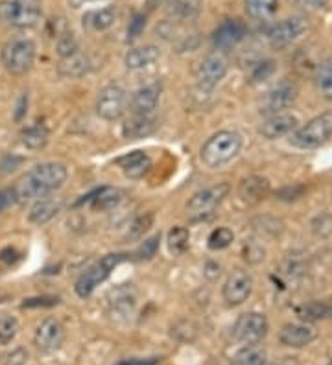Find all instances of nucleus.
I'll return each instance as SVG.
<instances>
[{
  "label": "nucleus",
  "instance_id": "09e8293b",
  "mask_svg": "<svg viewBox=\"0 0 332 365\" xmlns=\"http://www.w3.org/2000/svg\"><path fill=\"white\" fill-rule=\"evenodd\" d=\"M28 111V94H21V98L17 102V109H15V120L21 122Z\"/></svg>",
  "mask_w": 332,
  "mask_h": 365
},
{
  "label": "nucleus",
  "instance_id": "bb28decb",
  "mask_svg": "<svg viewBox=\"0 0 332 365\" xmlns=\"http://www.w3.org/2000/svg\"><path fill=\"white\" fill-rule=\"evenodd\" d=\"M297 316L305 323H318V321L331 319L332 317V299L325 301H312L297 308Z\"/></svg>",
  "mask_w": 332,
  "mask_h": 365
},
{
  "label": "nucleus",
  "instance_id": "4468645a",
  "mask_svg": "<svg viewBox=\"0 0 332 365\" xmlns=\"http://www.w3.org/2000/svg\"><path fill=\"white\" fill-rule=\"evenodd\" d=\"M246 34H248V28H246V24H243L240 19H226V21L214 30L213 43L214 46L220 50L235 48L238 43H242Z\"/></svg>",
  "mask_w": 332,
  "mask_h": 365
},
{
  "label": "nucleus",
  "instance_id": "7ed1b4c3",
  "mask_svg": "<svg viewBox=\"0 0 332 365\" xmlns=\"http://www.w3.org/2000/svg\"><path fill=\"white\" fill-rule=\"evenodd\" d=\"M36 43L28 37H14L0 50V63L11 76H22L34 65Z\"/></svg>",
  "mask_w": 332,
  "mask_h": 365
},
{
  "label": "nucleus",
  "instance_id": "9b49d317",
  "mask_svg": "<svg viewBox=\"0 0 332 365\" xmlns=\"http://www.w3.org/2000/svg\"><path fill=\"white\" fill-rule=\"evenodd\" d=\"M227 74V61L220 53H208L198 65L196 80L201 89H214Z\"/></svg>",
  "mask_w": 332,
  "mask_h": 365
},
{
  "label": "nucleus",
  "instance_id": "412c9836",
  "mask_svg": "<svg viewBox=\"0 0 332 365\" xmlns=\"http://www.w3.org/2000/svg\"><path fill=\"white\" fill-rule=\"evenodd\" d=\"M157 120L151 115H133L131 118L122 125V135L128 140H139V138L150 137L157 130Z\"/></svg>",
  "mask_w": 332,
  "mask_h": 365
},
{
  "label": "nucleus",
  "instance_id": "e433bc0d",
  "mask_svg": "<svg viewBox=\"0 0 332 365\" xmlns=\"http://www.w3.org/2000/svg\"><path fill=\"white\" fill-rule=\"evenodd\" d=\"M159 244H161V235L150 236L148 240H144L137 247V251H135V259H137V260L154 259L155 253L159 251Z\"/></svg>",
  "mask_w": 332,
  "mask_h": 365
},
{
  "label": "nucleus",
  "instance_id": "39448f33",
  "mask_svg": "<svg viewBox=\"0 0 332 365\" xmlns=\"http://www.w3.org/2000/svg\"><path fill=\"white\" fill-rule=\"evenodd\" d=\"M39 0H2L0 2V21L14 28H31L39 23Z\"/></svg>",
  "mask_w": 332,
  "mask_h": 365
},
{
  "label": "nucleus",
  "instance_id": "20e7f679",
  "mask_svg": "<svg viewBox=\"0 0 332 365\" xmlns=\"http://www.w3.org/2000/svg\"><path fill=\"white\" fill-rule=\"evenodd\" d=\"M332 137V113H321L301 125L290 137V143L301 150H312L325 144Z\"/></svg>",
  "mask_w": 332,
  "mask_h": 365
},
{
  "label": "nucleus",
  "instance_id": "aec40b11",
  "mask_svg": "<svg viewBox=\"0 0 332 365\" xmlns=\"http://www.w3.org/2000/svg\"><path fill=\"white\" fill-rule=\"evenodd\" d=\"M116 165L122 168L126 178L142 179L151 170V159L144 152H131L116 159Z\"/></svg>",
  "mask_w": 332,
  "mask_h": 365
},
{
  "label": "nucleus",
  "instance_id": "79ce46f5",
  "mask_svg": "<svg viewBox=\"0 0 332 365\" xmlns=\"http://www.w3.org/2000/svg\"><path fill=\"white\" fill-rule=\"evenodd\" d=\"M146 28V15L144 14H135L129 21L128 26V39H137L142 31Z\"/></svg>",
  "mask_w": 332,
  "mask_h": 365
},
{
  "label": "nucleus",
  "instance_id": "a878e982",
  "mask_svg": "<svg viewBox=\"0 0 332 365\" xmlns=\"http://www.w3.org/2000/svg\"><path fill=\"white\" fill-rule=\"evenodd\" d=\"M109 307L113 314L128 316L135 308V292L129 284H122L109 292Z\"/></svg>",
  "mask_w": 332,
  "mask_h": 365
},
{
  "label": "nucleus",
  "instance_id": "3c124183",
  "mask_svg": "<svg viewBox=\"0 0 332 365\" xmlns=\"http://www.w3.org/2000/svg\"><path fill=\"white\" fill-rule=\"evenodd\" d=\"M157 358H148V360H124L116 365H157Z\"/></svg>",
  "mask_w": 332,
  "mask_h": 365
},
{
  "label": "nucleus",
  "instance_id": "ea45409f",
  "mask_svg": "<svg viewBox=\"0 0 332 365\" xmlns=\"http://www.w3.org/2000/svg\"><path fill=\"white\" fill-rule=\"evenodd\" d=\"M275 72V63L271 59H264V61L257 63L251 71V81L253 83H261L266 81Z\"/></svg>",
  "mask_w": 332,
  "mask_h": 365
},
{
  "label": "nucleus",
  "instance_id": "423d86ee",
  "mask_svg": "<svg viewBox=\"0 0 332 365\" xmlns=\"http://www.w3.org/2000/svg\"><path fill=\"white\" fill-rule=\"evenodd\" d=\"M126 259H128V255L124 253H111V255H106V257H102L96 264H93V266L89 267L87 272L81 273L80 279L76 281V286H74L76 294L84 299L89 297V295L93 294L94 289H96V286L102 284L107 277L111 275V272H113L119 264L124 262Z\"/></svg>",
  "mask_w": 332,
  "mask_h": 365
},
{
  "label": "nucleus",
  "instance_id": "7c9ffc66",
  "mask_svg": "<svg viewBox=\"0 0 332 365\" xmlns=\"http://www.w3.org/2000/svg\"><path fill=\"white\" fill-rule=\"evenodd\" d=\"M243 8L251 19L264 21V19H270L277 14L279 0H243Z\"/></svg>",
  "mask_w": 332,
  "mask_h": 365
},
{
  "label": "nucleus",
  "instance_id": "393cba45",
  "mask_svg": "<svg viewBox=\"0 0 332 365\" xmlns=\"http://www.w3.org/2000/svg\"><path fill=\"white\" fill-rule=\"evenodd\" d=\"M87 200H91V205L94 210H100V212H107V210H113L122 203L124 200V194L119 188L113 187H102L98 188L96 192H93L91 196H87Z\"/></svg>",
  "mask_w": 332,
  "mask_h": 365
},
{
  "label": "nucleus",
  "instance_id": "c85d7f7f",
  "mask_svg": "<svg viewBox=\"0 0 332 365\" xmlns=\"http://www.w3.org/2000/svg\"><path fill=\"white\" fill-rule=\"evenodd\" d=\"M166 11H168L173 21L188 23V21H194L199 15V2L198 0H172Z\"/></svg>",
  "mask_w": 332,
  "mask_h": 365
},
{
  "label": "nucleus",
  "instance_id": "f8f14e48",
  "mask_svg": "<svg viewBox=\"0 0 332 365\" xmlns=\"http://www.w3.org/2000/svg\"><path fill=\"white\" fill-rule=\"evenodd\" d=\"M308 30V21L305 17H290L273 24L268 31V39L273 46H286Z\"/></svg>",
  "mask_w": 332,
  "mask_h": 365
},
{
  "label": "nucleus",
  "instance_id": "a19ab883",
  "mask_svg": "<svg viewBox=\"0 0 332 365\" xmlns=\"http://www.w3.org/2000/svg\"><path fill=\"white\" fill-rule=\"evenodd\" d=\"M312 232L316 236H321V238H327L332 236V214H319L318 218H314L312 222Z\"/></svg>",
  "mask_w": 332,
  "mask_h": 365
},
{
  "label": "nucleus",
  "instance_id": "9d476101",
  "mask_svg": "<svg viewBox=\"0 0 332 365\" xmlns=\"http://www.w3.org/2000/svg\"><path fill=\"white\" fill-rule=\"evenodd\" d=\"M253 292V277L243 269H235L227 277L226 284H223V301L229 307H240L246 303Z\"/></svg>",
  "mask_w": 332,
  "mask_h": 365
},
{
  "label": "nucleus",
  "instance_id": "c9c22d12",
  "mask_svg": "<svg viewBox=\"0 0 332 365\" xmlns=\"http://www.w3.org/2000/svg\"><path fill=\"white\" fill-rule=\"evenodd\" d=\"M19 332V321L14 316L0 317V345H9Z\"/></svg>",
  "mask_w": 332,
  "mask_h": 365
},
{
  "label": "nucleus",
  "instance_id": "4be33fe9",
  "mask_svg": "<svg viewBox=\"0 0 332 365\" xmlns=\"http://www.w3.org/2000/svg\"><path fill=\"white\" fill-rule=\"evenodd\" d=\"M161 52L157 46L146 45V46H139V48H131L128 53H126L124 63L129 71H141V68L151 67L154 63L159 61Z\"/></svg>",
  "mask_w": 332,
  "mask_h": 365
},
{
  "label": "nucleus",
  "instance_id": "4c0bfd02",
  "mask_svg": "<svg viewBox=\"0 0 332 365\" xmlns=\"http://www.w3.org/2000/svg\"><path fill=\"white\" fill-rule=\"evenodd\" d=\"M80 52V46H78V41H76L74 34L71 31H65L61 36L58 37V53L59 58H69L72 53Z\"/></svg>",
  "mask_w": 332,
  "mask_h": 365
},
{
  "label": "nucleus",
  "instance_id": "58836bf2",
  "mask_svg": "<svg viewBox=\"0 0 332 365\" xmlns=\"http://www.w3.org/2000/svg\"><path fill=\"white\" fill-rule=\"evenodd\" d=\"M318 85L325 98L332 100V61L323 63V65L319 67Z\"/></svg>",
  "mask_w": 332,
  "mask_h": 365
},
{
  "label": "nucleus",
  "instance_id": "c03bdc74",
  "mask_svg": "<svg viewBox=\"0 0 332 365\" xmlns=\"http://www.w3.org/2000/svg\"><path fill=\"white\" fill-rule=\"evenodd\" d=\"M296 6L306 14H316L328 6V0H296Z\"/></svg>",
  "mask_w": 332,
  "mask_h": 365
},
{
  "label": "nucleus",
  "instance_id": "b1692460",
  "mask_svg": "<svg viewBox=\"0 0 332 365\" xmlns=\"http://www.w3.org/2000/svg\"><path fill=\"white\" fill-rule=\"evenodd\" d=\"M63 201L59 200H50V197H43V200H37L34 203V207L30 209L28 214V220L36 225H44L49 223L50 220L56 218L59 212H61Z\"/></svg>",
  "mask_w": 332,
  "mask_h": 365
},
{
  "label": "nucleus",
  "instance_id": "f3484780",
  "mask_svg": "<svg viewBox=\"0 0 332 365\" xmlns=\"http://www.w3.org/2000/svg\"><path fill=\"white\" fill-rule=\"evenodd\" d=\"M316 330L310 325H303V323H288L281 329L279 341L284 347L292 349H303L316 339Z\"/></svg>",
  "mask_w": 332,
  "mask_h": 365
},
{
  "label": "nucleus",
  "instance_id": "6ab92c4d",
  "mask_svg": "<svg viewBox=\"0 0 332 365\" xmlns=\"http://www.w3.org/2000/svg\"><path fill=\"white\" fill-rule=\"evenodd\" d=\"M297 128V118L292 115H286V113H279V115H271L268 116V120L261 125L258 133L264 138H279L284 137V135L292 133Z\"/></svg>",
  "mask_w": 332,
  "mask_h": 365
},
{
  "label": "nucleus",
  "instance_id": "8fccbe9b",
  "mask_svg": "<svg viewBox=\"0 0 332 365\" xmlns=\"http://www.w3.org/2000/svg\"><path fill=\"white\" fill-rule=\"evenodd\" d=\"M15 257H21V255L17 253V251L14 250V247H6L4 251H0V262H4V264H14L15 262Z\"/></svg>",
  "mask_w": 332,
  "mask_h": 365
},
{
  "label": "nucleus",
  "instance_id": "6e6552de",
  "mask_svg": "<svg viewBox=\"0 0 332 365\" xmlns=\"http://www.w3.org/2000/svg\"><path fill=\"white\" fill-rule=\"evenodd\" d=\"M126 109V93L124 89L116 83L106 85L96 100V113L100 118L107 122L119 120L124 115Z\"/></svg>",
  "mask_w": 332,
  "mask_h": 365
},
{
  "label": "nucleus",
  "instance_id": "2eb2a0df",
  "mask_svg": "<svg viewBox=\"0 0 332 365\" xmlns=\"http://www.w3.org/2000/svg\"><path fill=\"white\" fill-rule=\"evenodd\" d=\"M63 341V327L58 319L49 317L44 319L36 330L34 343L41 352H52L61 345Z\"/></svg>",
  "mask_w": 332,
  "mask_h": 365
},
{
  "label": "nucleus",
  "instance_id": "f257e3e1",
  "mask_svg": "<svg viewBox=\"0 0 332 365\" xmlns=\"http://www.w3.org/2000/svg\"><path fill=\"white\" fill-rule=\"evenodd\" d=\"M66 175H69L66 166L61 163H43V165L34 166L14 187L15 201L28 203V201L43 200L50 192L63 187Z\"/></svg>",
  "mask_w": 332,
  "mask_h": 365
},
{
  "label": "nucleus",
  "instance_id": "de8ad7c7",
  "mask_svg": "<svg viewBox=\"0 0 332 365\" xmlns=\"http://www.w3.org/2000/svg\"><path fill=\"white\" fill-rule=\"evenodd\" d=\"M15 203V190L14 187L11 188H4V190H0V214L4 212L9 205H14Z\"/></svg>",
  "mask_w": 332,
  "mask_h": 365
},
{
  "label": "nucleus",
  "instance_id": "ddd939ff",
  "mask_svg": "<svg viewBox=\"0 0 332 365\" xmlns=\"http://www.w3.org/2000/svg\"><path fill=\"white\" fill-rule=\"evenodd\" d=\"M229 185L227 182H218V185H213V187L205 188V190L196 192L194 196L188 200L186 203V209L194 214H205L208 210H213L214 207H218L221 201L229 196Z\"/></svg>",
  "mask_w": 332,
  "mask_h": 365
},
{
  "label": "nucleus",
  "instance_id": "dca6fc26",
  "mask_svg": "<svg viewBox=\"0 0 332 365\" xmlns=\"http://www.w3.org/2000/svg\"><path fill=\"white\" fill-rule=\"evenodd\" d=\"M161 98V85L148 83L139 87L131 96V111L133 115H151Z\"/></svg>",
  "mask_w": 332,
  "mask_h": 365
},
{
  "label": "nucleus",
  "instance_id": "0eeeda50",
  "mask_svg": "<svg viewBox=\"0 0 332 365\" xmlns=\"http://www.w3.org/2000/svg\"><path fill=\"white\" fill-rule=\"evenodd\" d=\"M270 323L261 312H248L236 319L233 327V338L242 345H257L268 334Z\"/></svg>",
  "mask_w": 332,
  "mask_h": 365
},
{
  "label": "nucleus",
  "instance_id": "a18cd8bd",
  "mask_svg": "<svg viewBox=\"0 0 332 365\" xmlns=\"http://www.w3.org/2000/svg\"><path fill=\"white\" fill-rule=\"evenodd\" d=\"M26 360H28L26 349L17 347V349H14V351L9 352V354H6L4 365H24V364H26Z\"/></svg>",
  "mask_w": 332,
  "mask_h": 365
},
{
  "label": "nucleus",
  "instance_id": "2f4dec72",
  "mask_svg": "<svg viewBox=\"0 0 332 365\" xmlns=\"http://www.w3.org/2000/svg\"><path fill=\"white\" fill-rule=\"evenodd\" d=\"M266 351L257 345H243L238 352H236L231 364L233 365H266Z\"/></svg>",
  "mask_w": 332,
  "mask_h": 365
},
{
  "label": "nucleus",
  "instance_id": "f704fd0d",
  "mask_svg": "<svg viewBox=\"0 0 332 365\" xmlns=\"http://www.w3.org/2000/svg\"><path fill=\"white\" fill-rule=\"evenodd\" d=\"M151 223H154V212H146L137 216V218L133 220L131 225H129V231H128L129 240H139V238H142L144 232L150 231Z\"/></svg>",
  "mask_w": 332,
  "mask_h": 365
},
{
  "label": "nucleus",
  "instance_id": "c756f323",
  "mask_svg": "<svg viewBox=\"0 0 332 365\" xmlns=\"http://www.w3.org/2000/svg\"><path fill=\"white\" fill-rule=\"evenodd\" d=\"M21 143L28 150H43L49 144V130L43 124L28 125L21 131Z\"/></svg>",
  "mask_w": 332,
  "mask_h": 365
},
{
  "label": "nucleus",
  "instance_id": "864d4df0",
  "mask_svg": "<svg viewBox=\"0 0 332 365\" xmlns=\"http://www.w3.org/2000/svg\"><path fill=\"white\" fill-rule=\"evenodd\" d=\"M327 365H332V361H331V364H327Z\"/></svg>",
  "mask_w": 332,
  "mask_h": 365
},
{
  "label": "nucleus",
  "instance_id": "72a5a7b5",
  "mask_svg": "<svg viewBox=\"0 0 332 365\" xmlns=\"http://www.w3.org/2000/svg\"><path fill=\"white\" fill-rule=\"evenodd\" d=\"M233 240H235V235H233V231L229 227H218L208 236V250H226V247H229L233 244Z\"/></svg>",
  "mask_w": 332,
  "mask_h": 365
},
{
  "label": "nucleus",
  "instance_id": "f03ea898",
  "mask_svg": "<svg viewBox=\"0 0 332 365\" xmlns=\"http://www.w3.org/2000/svg\"><path fill=\"white\" fill-rule=\"evenodd\" d=\"M242 150V138L235 131H218L201 146V160L208 168H220L235 159Z\"/></svg>",
  "mask_w": 332,
  "mask_h": 365
},
{
  "label": "nucleus",
  "instance_id": "603ef678",
  "mask_svg": "<svg viewBox=\"0 0 332 365\" xmlns=\"http://www.w3.org/2000/svg\"><path fill=\"white\" fill-rule=\"evenodd\" d=\"M89 2H98V0H69V6L74 9H78V8H81V6L89 4Z\"/></svg>",
  "mask_w": 332,
  "mask_h": 365
},
{
  "label": "nucleus",
  "instance_id": "1a4fd4ad",
  "mask_svg": "<svg viewBox=\"0 0 332 365\" xmlns=\"http://www.w3.org/2000/svg\"><path fill=\"white\" fill-rule=\"evenodd\" d=\"M297 98V87L293 81L283 80L275 85L270 93L266 94L264 102H262L261 111L264 115H279V113H284L288 107L292 106Z\"/></svg>",
  "mask_w": 332,
  "mask_h": 365
},
{
  "label": "nucleus",
  "instance_id": "a211bd4d",
  "mask_svg": "<svg viewBox=\"0 0 332 365\" xmlns=\"http://www.w3.org/2000/svg\"><path fill=\"white\" fill-rule=\"evenodd\" d=\"M238 194L242 201H246L249 205H257L270 196V182L261 175H249L240 182Z\"/></svg>",
  "mask_w": 332,
  "mask_h": 365
},
{
  "label": "nucleus",
  "instance_id": "5701e85b",
  "mask_svg": "<svg viewBox=\"0 0 332 365\" xmlns=\"http://www.w3.org/2000/svg\"><path fill=\"white\" fill-rule=\"evenodd\" d=\"M116 19V8L109 6V8L102 9H93L81 17V24L85 30L89 31H106L115 24Z\"/></svg>",
  "mask_w": 332,
  "mask_h": 365
},
{
  "label": "nucleus",
  "instance_id": "49530a36",
  "mask_svg": "<svg viewBox=\"0 0 332 365\" xmlns=\"http://www.w3.org/2000/svg\"><path fill=\"white\" fill-rule=\"evenodd\" d=\"M303 192H305V187H301V185H296V187H288V188H283V190L277 192V197L279 200H284V201H292V200H297V197L303 196Z\"/></svg>",
  "mask_w": 332,
  "mask_h": 365
},
{
  "label": "nucleus",
  "instance_id": "473e14b6",
  "mask_svg": "<svg viewBox=\"0 0 332 365\" xmlns=\"http://www.w3.org/2000/svg\"><path fill=\"white\" fill-rule=\"evenodd\" d=\"M188 245H191V232H188V229L173 227L168 232V250L172 255L181 257V255L188 251Z\"/></svg>",
  "mask_w": 332,
  "mask_h": 365
},
{
  "label": "nucleus",
  "instance_id": "cd10ccee",
  "mask_svg": "<svg viewBox=\"0 0 332 365\" xmlns=\"http://www.w3.org/2000/svg\"><path fill=\"white\" fill-rule=\"evenodd\" d=\"M89 58L85 53L76 52L69 58H63L58 65L59 76L63 78H81L89 72Z\"/></svg>",
  "mask_w": 332,
  "mask_h": 365
},
{
  "label": "nucleus",
  "instance_id": "37998d69",
  "mask_svg": "<svg viewBox=\"0 0 332 365\" xmlns=\"http://www.w3.org/2000/svg\"><path fill=\"white\" fill-rule=\"evenodd\" d=\"M59 299L58 297H50V295H44V297H31L26 299L24 303H22V308H49L54 307V304H58Z\"/></svg>",
  "mask_w": 332,
  "mask_h": 365
}]
</instances>
